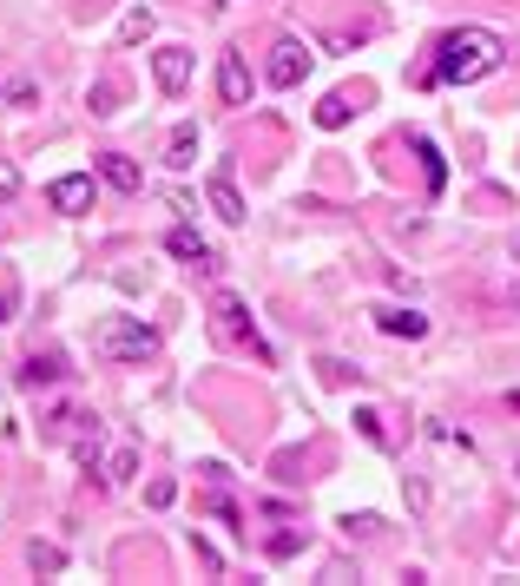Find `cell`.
<instances>
[{
    "instance_id": "cell-2",
    "label": "cell",
    "mask_w": 520,
    "mask_h": 586,
    "mask_svg": "<svg viewBox=\"0 0 520 586\" xmlns=\"http://www.w3.org/2000/svg\"><path fill=\"white\" fill-rule=\"evenodd\" d=\"M93 349L106 356V363H152L158 356V330L139 323V317H106L99 336H93Z\"/></svg>"
},
{
    "instance_id": "cell-26",
    "label": "cell",
    "mask_w": 520,
    "mask_h": 586,
    "mask_svg": "<svg viewBox=\"0 0 520 586\" xmlns=\"http://www.w3.org/2000/svg\"><path fill=\"white\" fill-rule=\"evenodd\" d=\"M514 257H520V231H514Z\"/></svg>"
},
{
    "instance_id": "cell-20",
    "label": "cell",
    "mask_w": 520,
    "mask_h": 586,
    "mask_svg": "<svg viewBox=\"0 0 520 586\" xmlns=\"http://www.w3.org/2000/svg\"><path fill=\"white\" fill-rule=\"evenodd\" d=\"M205 507H211V514H218V521H224V527H244V514H237V501H231V494H211V501H205Z\"/></svg>"
},
{
    "instance_id": "cell-17",
    "label": "cell",
    "mask_w": 520,
    "mask_h": 586,
    "mask_svg": "<svg viewBox=\"0 0 520 586\" xmlns=\"http://www.w3.org/2000/svg\"><path fill=\"white\" fill-rule=\"evenodd\" d=\"M27 560H33V573H66V554H60V547H47V540H33Z\"/></svg>"
},
{
    "instance_id": "cell-24",
    "label": "cell",
    "mask_w": 520,
    "mask_h": 586,
    "mask_svg": "<svg viewBox=\"0 0 520 586\" xmlns=\"http://www.w3.org/2000/svg\"><path fill=\"white\" fill-rule=\"evenodd\" d=\"M323 376H330V382H349V376H363V369H349V363H336V356H323Z\"/></svg>"
},
{
    "instance_id": "cell-27",
    "label": "cell",
    "mask_w": 520,
    "mask_h": 586,
    "mask_svg": "<svg viewBox=\"0 0 520 586\" xmlns=\"http://www.w3.org/2000/svg\"><path fill=\"white\" fill-rule=\"evenodd\" d=\"M514 310H520V284H514Z\"/></svg>"
},
{
    "instance_id": "cell-9",
    "label": "cell",
    "mask_w": 520,
    "mask_h": 586,
    "mask_svg": "<svg viewBox=\"0 0 520 586\" xmlns=\"http://www.w3.org/2000/svg\"><path fill=\"white\" fill-rule=\"evenodd\" d=\"M152 73H158V86H165V93H185V86H191V53L185 47L152 53Z\"/></svg>"
},
{
    "instance_id": "cell-11",
    "label": "cell",
    "mask_w": 520,
    "mask_h": 586,
    "mask_svg": "<svg viewBox=\"0 0 520 586\" xmlns=\"http://www.w3.org/2000/svg\"><path fill=\"white\" fill-rule=\"evenodd\" d=\"M376 330H382V336H409V343H422V336H428V317H422V310H402V303H395V310H376Z\"/></svg>"
},
{
    "instance_id": "cell-8",
    "label": "cell",
    "mask_w": 520,
    "mask_h": 586,
    "mask_svg": "<svg viewBox=\"0 0 520 586\" xmlns=\"http://www.w3.org/2000/svg\"><path fill=\"white\" fill-rule=\"evenodd\" d=\"M205 198H211V211H218L224 224H244V198H237V185H231V165H218V172H211Z\"/></svg>"
},
{
    "instance_id": "cell-5",
    "label": "cell",
    "mask_w": 520,
    "mask_h": 586,
    "mask_svg": "<svg viewBox=\"0 0 520 586\" xmlns=\"http://www.w3.org/2000/svg\"><path fill=\"white\" fill-rule=\"evenodd\" d=\"M47 205H53V211H66V218L93 211V178H86V172H66V178H53V185H47Z\"/></svg>"
},
{
    "instance_id": "cell-23",
    "label": "cell",
    "mask_w": 520,
    "mask_h": 586,
    "mask_svg": "<svg viewBox=\"0 0 520 586\" xmlns=\"http://www.w3.org/2000/svg\"><path fill=\"white\" fill-rule=\"evenodd\" d=\"M297 547H303V534H277V540H270V560H290Z\"/></svg>"
},
{
    "instance_id": "cell-13",
    "label": "cell",
    "mask_w": 520,
    "mask_h": 586,
    "mask_svg": "<svg viewBox=\"0 0 520 586\" xmlns=\"http://www.w3.org/2000/svg\"><path fill=\"white\" fill-rule=\"evenodd\" d=\"M349 112H356V93H330L323 106H316V126L336 132V126H349Z\"/></svg>"
},
{
    "instance_id": "cell-10",
    "label": "cell",
    "mask_w": 520,
    "mask_h": 586,
    "mask_svg": "<svg viewBox=\"0 0 520 586\" xmlns=\"http://www.w3.org/2000/svg\"><path fill=\"white\" fill-rule=\"evenodd\" d=\"M99 178H106L112 191H145V172L126 159V152H99Z\"/></svg>"
},
{
    "instance_id": "cell-19",
    "label": "cell",
    "mask_w": 520,
    "mask_h": 586,
    "mask_svg": "<svg viewBox=\"0 0 520 586\" xmlns=\"http://www.w3.org/2000/svg\"><path fill=\"white\" fill-rule=\"evenodd\" d=\"M93 112H99V119H112V112H119V80H99L93 86Z\"/></svg>"
},
{
    "instance_id": "cell-3",
    "label": "cell",
    "mask_w": 520,
    "mask_h": 586,
    "mask_svg": "<svg viewBox=\"0 0 520 586\" xmlns=\"http://www.w3.org/2000/svg\"><path fill=\"white\" fill-rule=\"evenodd\" d=\"M211 330H218L224 343H251V356H257V363H270V343L257 336V323H251V310H244V297L218 290V297H211Z\"/></svg>"
},
{
    "instance_id": "cell-14",
    "label": "cell",
    "mask_w": 520,
    "mask_h": 586,
    "mask_svg": "<svg viewBox=\"0 0 520 586\" xmlns=\"http://www.w3.org/2000/svg\"><path fill=\"white\" fill-rule=\"evenodd\" d=\"M415 159H422L428 191H442V185H448V165H442V152H435V139H415Z\"/></svg>"
},
{
    "instance_id": "cell-15",
    "label": "cell",
    "mask_w": 520,
    "mask_h": 586,
    "mask_svg": "<svg viewBox=\"0 0 520 586\" xmlns=\"http://www.w3.org/2000/svg\"><path fill=\"white\" fill-rule=\"evenodd\" d=\"M60 376H66L60 356H27V369H20V382H27V389H40V382H60Z\"/></svg>"
},
{
    "instance_id": "cell-1",
    "label": "cell",
    "mask_w": 520,
    "mask_h": 586,
    "mask_svg": "<svg viewBox=\"0 0 520 586\" xmlns=\"http://www.w3.org/2000/svg\"><path fill=\"white\" fill-rule=\"evenodd\" d=\"M501 60H507L501 33L455 27V33H442V40H435V60L422 66V86H474V80H488Z\"/></svg>"
},
{
    "instance_id": "cell-18",
    "label": "cell",
    "mask_w": 520,
    "mask_h": 586,
    "mask_svg": "<svg viewBox=\"0 0 520 586\" xmlns=\"http://www.w3.org/2000/svg\"><path fill=\"white\" fill-rule=\"evenodd\" d=\"M356 428H363V442L389 448V428H382V415H376V409H356Z\"/></svg>"
},
{
    "instance_id": "cell-22",
    "label": "cell",
    "mask_w": 520,
    "mask_h": 586,
    "mask_svg": "<svg viewBox=\"0 0 520 586\" xmlns=\"http://www.w3.org/2000/svg\"><path fill=\"white\" fill-rule=\"evenodd\" d=\"M14 191H20V165H14V159H0V205H7Z\"/></svg>"
},
{
    "instance_id": "cell-12",
    "label": "cell",
    "mask_w": 520,
    "mask_h": 586,
    "mask_svg": "<svg viewBox=\"0 0 520 586\" xmlns=\"http://www.w3.org/2000/svg\"><path fill=\"white\" fill-rule=\"evenodd\" d=\"M165 165H172V172H185V165H198V126H178L172 139H165Z\"/></svg>"
},
{
    "instance_id": "cell-16",
    "label": "cell",
    "mask_w": 520,
    "mask_h": 586,
    "mask_svg": "<svg viewBox=\"0 0 520 586\" xmlns=\"http://www.w3.org/2000/svg\"><path fill=\"white\" fill-rule=\"evenodd\" d=\"M145 33H152V7H132V14L119 20V40H126V47H139Z\"/></svg>"
},
{
    "instance_id": "cell-7",
    "label": "cell",
    "mask_w": 520,
    "mask_h": 586,
    "mask_svg": "<svg viewBox=\"0 0 520 586\" xmlns=\"http://www.w3.org/2000/svg\"><path fill=\"white\" fill-rule=\"evenodd\" d=\"M165 251H172V257H185L191 270H218V251H211V244L198 238L191 224H172V231H165Z\"/></svg>"
},
{
    "instance_id": "cell-6",
    "label": "cell",
    "mask_w": 520,
    "mask_h": 586,
    "mask_svg": "<svg viewBox=\"0 0 520 586\" xmlns=\"http://www.w3.org/2000/svg\"><path fill=\"white\" fill-rule=\"evenodd\" d=\"M218 99L224 106H251V66H244V53H218Z\"/></svg>"
},
{
    "instance_id": "cell-25",
    "label": "cell",
    "mask_w": 520,
    "mask_h": 586,
    "mask_svg": "<svg viewBox=\"0 0 520 586\" xmlns=\"http://www.w3.org/2000/svg\"><path fill=\"white\" fill-rule=\"evenodd\" d=\"M14 317V290H0V323Z\"/></svg>"
},
{
    "instance_id": "cell-4",
    "label": "cell",
    "mask_w": 520,
    "mask_h": 586,
    "mask_svg": "<svg viewBox=\"0 0 520 586\" xmlns=\"http://www.w3.org/2000/svg\"><path fill=\"white\" fill-rule=\"evenodd\" d=\"M303 73H310V53H303V40H277V47H270V66H264V80L270 86H297Z\"/></svg>"
},
{
    "instance_id": "cell-21",
    "label": "cell",
    "mask_w": 520,
    "mask_h": 586,
    "mask_svg": "<svg viewBox=\"0 0 520 586\" xmlns=\"http://www.w3.org/2000/svg\"><path fill=\"white\" fill-rule=\"evenodd\" d=\"M132 468H139V455H132V448H119V455H112V461H106V481H126V475H132Z\"/></svg>"
}]
</instances>
